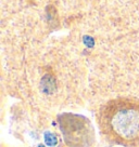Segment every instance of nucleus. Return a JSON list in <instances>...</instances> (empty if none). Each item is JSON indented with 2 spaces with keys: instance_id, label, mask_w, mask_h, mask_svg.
Masks as SVG:
<instances>
[{
  "instance_id": "7ed1b4c3",
  "label": "nucleus",
  "mask_w": 139,
  "mask_h": 147,
  "mask_svg": "<svg viewBox=\"0 0 139 147\" xmlns=\"http://www.w3.org/2000/svg\"><path fill=\"white\" fill-rule=\"evenodd\" d=\"M83 42L87 48H93V46H95V39H93L91 36H87V35L84 36Z\"/></svg>"
},
{
  "instance_id": "f03ea898",
  "label": "nucleus",
  "mask_w": 139,
  "mask_h": 147,
  "mask_svg": "<svg viewBox=\"0 0 139 147\" xmlns=\"http://www.w3.org/2000/svg\"><path fill=\"white\" fill-rule=\"evenodd\" d=\"M44 140H45V144L47 146L53 147L58 144V138H57L56 134L50 132V131H46L44 133Z\"/></svg>"
},
{
  "instance_id": "f257e3e1",
  "label": "nucleus",
  "mask_w": 139,
  "mask_h": 147,
  "mask_svg": "<svg viewBox=\"0 0 139 147\" xmlns=\"http://www.w3.org/2000/svg\"><path fill=\"white\" fill-rule=\"evenodd\" d=\"M40 87H42V91L45 94H47V95L53 94L57 90L56 79L53 78L51 75H45L42 78V81H40Z\"/></svg>"
},
{
  "instance_id": "20e7f679",
  "label": "nucleus",
  "mask_w": 139,
  "mask_h": 147,
  "mask_svg": "<svg viewBox=\"0 0 139 147\" xmlns=\"http://www.w3.org/2000/svg\"><path fill=\"white\" fill-rule=\"evenodd\" d=\"M38 147H45V145H44V144H39V145H38Z\"/></svg>"
}]
</instances>
